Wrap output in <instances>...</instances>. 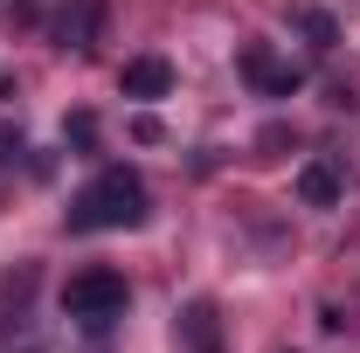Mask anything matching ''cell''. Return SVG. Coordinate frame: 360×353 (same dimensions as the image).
<instances>
[{"label": "cell", "instance_id": "7", "mask_svg": "<svg viewBox=\"0 0 360 353\" xmlns=\"http://www.w3.org/2000/svg\"><path fill=\"white\" fill-rule=\"evenodd\" d=\"M97 35H104V0H77V7L63 14V42H70V49H90Z\"/></svg>", "mask_w": 360, "mask_h": 353}, {"label": "cell", "instance_id": "8", "mask_svg": "<svg viewBox=\"0 0 360 353\" xmlns=\"http://www.w3.org/2000/svg\"><path fill=\"white\" fill-rule=\"evenodd\" d=\"M298 28H305V42L326 56V49H340V21L326 14V7H298Z\"/></svg>", "mask_w": 360, "mask_h": 353}, {"label": "cell", "instance_id": "2", "mask_svg": "<svg viewBox=\"0 0 360 353\" xmlns=\"http://www.w3.org/2000/svg\"><path fill=\"white\" fill-rule=\"evenodd\" d=\"M125 305H132V291H125V277L118 270H77L70 284H63V312L77 319V326H90V333H104L111 319H125Z\"/></svg>", "mask_w": 360, "mask_h": 353}, {"label": "cell", "instance_id": "9", "mask_svg": "<svg viewBox=\"0 0 360 353\" xmlns=\"http://www.w3.org/2000/svg\"><path fill=\"white\" fill-rule=\"evenodd\" d=\"M63 139H70L77 153H90V146H97V118H90V111H70V125H63Z\"/></svg>", "mask_w": 360, "mask_h": 353}, {"label": "cell", "instance_id": "10", "mask_svg": "<svg viewBox=\"0 0 360 353\" xmlns=\"http://www.w3.org/2000/svg\"><path fill=\"white\" fill-rule=\"evenodd\" d=\"M0 160H21V125L0 118Z\"/></svg>", "mask_w": 360, "mask_h": 353}, {"label": "cell", "instance_id": "4", "mask_svg": "<svg viewBox=\"0 0 360 353\" xmlns=\"http://www.w3.org/2000/svg\"><path fill=\"white\" fill-rule=\"evenodd\" d=\"M118 90H125V97H167V90H174V63H167V56H132V63L118 70Z\"/></svg>", "mask_w": 360, "mask_h": 353}, {"label": "cell", "instance_id": "1", "mask_svg": "<svg viewBox=\"0 0 360 353\" xmlns=\"http://www.w3.org/2000/svg\"><path fill=\"white\" fill-rule=\"evenodd\" d=\"M146 222V180L132 167H104L70 201V229H139Z\"/></svg>", "mask_w": 360, "mask_h": 353}, {"label": "cell", "instance_id": "5", "mask_svg": "<svg viewBox=\"0 0 360 353\" xmlns=\"http://www.w3.org/2000/svg\"><path fill=\"white\" fill-rule=\"evenodd\" d=\"M180 340L194 353H222V312L208 305V298H194V305L180 312Z\"/></svg>", "mask_w": 360, "mask_h": 353}, {"label": "cell", "instance_id": "6", "mask_svg": "<svg viewBox=\"0 0 360 353\" xmlns=\"http://www.w3.org/2000/svg\"><path fill=\"white\" fill-rule=\"evenodd\" d=\"M298 201L305 208H340V167L333 160H305L298 167Z\"/></svg>", "mask_w": 360, "mask_h": 353}, {"label": "cell", "instance_id": "3", "mask_svg": "<svg viewBox=\"0 0 360 353\" xmlns=\"http://www.w3.org/2000/svg\"><path fill=\"white\" fill-rule=\"evenodd\" d=\"M236 63H243V77L264 90V97H298V84H305L291 63H277V56H270V42H250L243 56H236Z\"/></svg>", "mask_w": 360, "mask_h": 353}]
</instances>
